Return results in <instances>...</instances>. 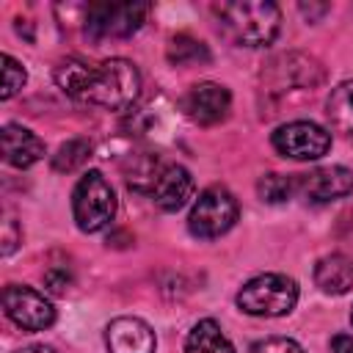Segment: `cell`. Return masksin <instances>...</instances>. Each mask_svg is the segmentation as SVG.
Masks as SVG:
<instances>
[{
    "instance_id": "19",
    "label": "cell",
    "mask_w": 353,
    "mask_h": 353,
    "mask_svg": "<svg viewBox=\"0 0 353 353\" xmlns=\"http://www.w3.org/2000/svg\"><path fill=\"white\" fill-rule=\"evenodd\" d=\"M168 61L174 66H193V63H207L210 61V50L204 47V41L188 36V33H179L171 39L168 44Z\"/></svg>"
},
{
    "instance_id": "25",
    "label": "cell",
    "mask_w": 353,
    "mask_h": 353,
    "mask_svg": "<svg viewBox=\"0 0 353 353\" xmlns=\"http://www.w3.org/2000/svg\"><path fill=\"white\" fill-rule=\"evenodd\" d=\"M331 353H353V336L336 334V336L331 339Z\"/></svg>"
},
{
    "instance_id": "21",
    "label": "cell",
    "mask_w": 353,
    "mask_h": 353,
    "mask_svg": "<svg viewBox=\"0 0 353 353\" xmlns=\"http://www.w3.org/2000/svg\"><path fill=\"white\" fill-rule=\"evenodd\" d=\"M262 201H270V204H281L287 201L295 190H298V179L292 176H284V174H265L256 185Z\"/></svg>"
},
{
    "instance_id": "27",
    "label": "cell",
    "mask_w": 353,
    "mask_h": 353,
    "mask_svg": "<svg viewBox=\"0 0 353 353\" xmlns=\"http://www.w3.org/2000/svg\"><path fill=\"white\" fill-rule=\"evenodd\" d=\"M350 323H353V312H350Z\"/></svg>"
},
{
    "instance_id": "16",
    "label": "cell",
    "mask_w": 353,
    "mask_h": 353,
    "mask_svg": "<svg viewBox=\"0 0 353 353\" xmlns=\"http://www.w3.org/2000/svg\"><path fill=\"white\" fill-rule=\"evenodd\" d=\"M185 353H234L229 336L223 334V328L215 320H199L188 339H185Z\"/></svg>"
},
{
    "instance_id": "1",
    "label": "cell",
    "mask_w": 353,
    "mask_h": 353,
    "mask_svg": "<svg viewBox=\"0 0 353 353\" xmlns=\"http://www.w3.org/2000/svg\"><path fill=\"white\" fill-rule=\"evenodd\" d=\"M55 83L72 99L105 110H124L141 94V72L127 58H110L97 66L66 58L55 69Z\"/></svg>"
},
{
    "instance_id": "22",
    "label": "cell",
    "mask_w": 353,
    "mask_h": 353,
    "mask_svg": "<svg viewBox=\"0 0 353 353\" xmlns=\"http://www.w3.org/2000/svg\"><path fill=\"white\" fill-rule=\"evenodd\" d=\"M25 80H28V74H25V66L17 61V58H11L8 52L3 55V99H11L22 85H25Z\"/></svg>"
},
{
    "instance_id": "3",
    "label": "cell",
    "mask_w": 353,
    "mask_h": 353,
    "mask_svg": "<svg viewBox=\"0 0 353 353\" xmlns=\"http://www.w3.org/2000/svg\"><path fill=\"white\" fill-rule=\"evenodd\" d=\"M298 303V284L284 273H262L243 284L237 306L254 317H281Z\"/></svg>"
},
{
    "instance_id": "5",
    "label": "cell",
    "mask_w": 353,
    "mask_h": 353,
    "mask_svg": "<svg viewBox=\"0 0 353 353\" xmlns=\"http://www.w3.org/2000/svg\"><path fill=\"white\" fill-rule=\"evenodd\" d=\"M237 215H240L237 199L226 188L212 185V188L201 190L199 199L193 201L190 215H188V229L193 237L212 240V237L226 234L234 226Z\"/></svg>"
},
{
    "instance_id": "24",
    "label": "cell",
    "mask_w": 353,
    "mask_h": 353,
    "mask_svg": "<svg viewBox=\"0 0 353 353\" xmlns=\"http://www.w3.org/2000/svg\"><path fill=\"white\" fill-rule=\"evenodd\" d=\"M47 287L52 290V292H63L66 287H69V281H72V276H69V270L66 268H58V270H47Z\"/></svg>"
},
{
    "instance_id": "2",
    "label": "cell",
    "mask_w": 353,
    "mask_h": 353,
    "mask_svg": "<svg viewBox=\"0 0 353 353\" xmlns=\"http://www.w3.org/2000/svg\"><path fill=\"white\" fill-rule=\"evenodd\" d=\"M221 33L237 47H268L281 28V11L268 0H237L215 6Z\"/></svg>"
},
{
    "instance_id": "11",
    "label": "cell",
    "mask_w": 353,
    "mask_h": 353,
    "mask_svg": "<svg viewBox=\"0 0 353 353\" xmlns=\"http://www.w3.org/2000/svg\"><path fill=\"white\" fill-rule=\"evenodd\" d=\"M268 80H270L268 91L284 97L287 91H298V88H309L312 91L323 80V72H320V66L312 58H303V55H281V58H276L270 63Z\"/></svg>"
},
{
    "instance_id": "18",
    "label": "cell",
    "mask_w": 353,
    "mask_h": 353,
    "mask_svg": "<svg viewBox=\"0 0 353 353\" xmlns=\"http://www.w3.org/2000/svg\"><path fill=\"white\" fill-rule=\"evenodd\" d=\"M168 163H163L157 154H152V152H143V154H135L132 160H130V165H127V185L132 188V190H138V193H152V188H154V182L160 179V174H163V168H165Z\"/></svg>"
},
{
    "instance_id": "8",
    "label": "cell",
    "mask_w": 353,
    "mask_h": 353,
    "mask_svg": "<svg viewBox=\"0 0 353 353\" xmlns=\"http://www.w3.org/2000/svg\"><path fill=\"white\" fill-rule=\"evenodd\" d=\"M3 309L22 331H44L55 323L52 303L28 284H8L3 290Z\"/></svg>"
},
{
    "instance_id": "14",
    "label": "cell",
    "mask_w": 353,
    "mask_h": 353,
    "mask_svg": "<svg viewBox=\"0 0 353 353\" xmlns=\"http://www.w3.org/2000/svg\"><path fill=\"white\" fill-rule=\"evenodd\" d=\"M0 138H3V157L14 168H30L44 157V141L22 124H6Z\"/></svg>"
},
{
    "instance_id": "4",
    "label": "cell",
    "mask_w": 353,
    "mask_h": 353,
    "mask_svg": "<svg viewBox=\"0 0 353 353\" xmlns=\"http://www.w3.org/2000/svg\"><path fill=\"white\" fill-rule=\"evenodd\" d=\"M72 212L80 232H99L116 215V193L110 182L99 171H88L80 176L72 193Z\"/></svg>"
},
{
    "instance_id": "17",
    "label": "cell",
    "mask_w": 353,
    "mask_h": 353,
    "mask_svg": "<svg viewBox=\"0 0 353 353\" xmlns=\"http://www.w3.org/2000/svg\"><path fill=\"white\" fill-rule=\"evenodd\" d=\"M325 116L336 132L353 138V80H345L331 91L325 102Z\"/></svg>"
},
{
    "instance_id": "9",
    "label": "cell",
    "mask_w": 353,
    "mask_h": 353,
    "mask_svg": "<svg viewBox=\"0 0 353 353\" xmlns=\"http://www.w3.org/2000/svg\"><path fill=\"white\" fill-rule=\"evenodd\" d=\"M182 110L193 124H221L232 110V94L221 83H196L182 97Z\"/></svg>"
},
{
    "instance_id": "23",
    "label": "cell",
    "mask_w": 353,
    "mask_h": 353,
    "mask_svg": "<svg viewBox=\"0 0 353 353\" xmlns=\"http://www.w3.org/2000/svg\"><path fill=\"white\" fill-rule=\"evenodd\" d=\"M251 353H303V347L295 339L287 336H268L251 345Z\"/></svg>"
},
{
    "instance_id": "10",
    "label": "cell",
    "mask_w": 353,
    "mask_h": 353,
    "mask_svg": "<svg viewBox=\"0 0 353 353\" xmlns=\"http://www.w3.org/2000/svg\"><path fill=\"white\" fill-rule=\"evenodd\" d=\"M298 190L312 204H328L353 193V171L345 165H325L298 176Z\"/></svg>"
},
{
    "instance_id": "12",
    "label": "cell",
    "mask_w": 353,
    "mask_h": 353,
    "mask_svg": "<svg viewBox=\"0 0 353 353\" xmlns=\"http://www.w3.org/2000/svg\"><path fill=\"white\" fill-rule=\"evenodd\" d=\"M105 345L110 353H154L157 339L141 317H116L105 328Z\"/></svg>"
},
{
    "instance_id": "26",
    "label": "cell",
    "mask_w": 353,
    "mask_h": 353,
    "mask_svg": "<svg viewBox=\"0 0 353 353\" xmlns=\"http://www.w3.org/2000/svg\"><path fill=\"white\" fill-rule=\"evenodd\" d=\"M17 353H55V350L47 345H28V347H19Z\"/></svg>"
},
{
    "instance_id": "20",
    "label": "cell",
    "mask_w": 353,
    "mask_h": 353,
    "mask_svg": "<svg viewBox=\"0 0 353 353\" xmlns=\"http://www.w3.org/2000/svg\"><path fill=\"white\" fill-rule=\"evenodd\" d=\"M88 157H91V143L83 141V138H72V141H66V143L52 154V168L61 171V174H72V171H77Z\"/></svg>"
},
{
    "instance_id": "7",
    "label": "cell",
    "mask_w": 353,
    "mask_h": 353,
    "mask_svg": "<svg viewBox=\"0 0 353 353\" xmlns=\"http://www.w3.org/2000/svg\"><path fill=\"white\" fill-rule=\"evenodd\" d=\"M273 149L290 160H317L331 149V132L314 121H290L273 132Z\"/></svg>"
},
{
    "instance_id": "13",
    "label": "cell",
    "mask_w": 353,
    "mask_h": 353,
    "mask_svg": "<svg viewBox=\"0 0 353 353\" xmlns=\"http://www.w3.org/2000/svg\"><path fill=\"white\" fill-rule=\"evenodd\" d=\"M149 196L165 212L182 210L188 204V199L193 196V176H190V171L182 168V165H176V163H168L163 168L160 179L154 182V188H152Z\"/></svg>"
},
{
    "instance_id": "6",
    "label": "cell",
    "mask_w": 353,
    "mask_h": 353,
    "mask_svg": "<svg viewBox=\"0 0 353 353\" xmlns=\"http://www.w3.org/2000/svg\"><path fill=\"white\" fill-rule=\"evenodd\" d=\"M146 11V3H94L85 11V33L94 41L127 39L143 25Z\"/></svg>"
},
{
    "instance_id": "15",
    "label": "cell",
    "mask_w": 353,
    "mask_h": 353,
    "mask_svg": "<svg viewBox=\"0 0 353 353\" xmlns=\"http://www.w3.org/2000/svg\"><path fill=\"white\" fill-rule=\"evenodd\" d=\"M314 284L325 295H345L353 290V256L328 254L314 265Z\"/></svg>"
}]
</instances>
